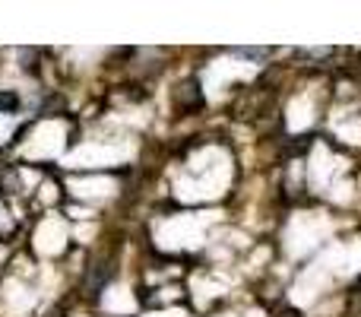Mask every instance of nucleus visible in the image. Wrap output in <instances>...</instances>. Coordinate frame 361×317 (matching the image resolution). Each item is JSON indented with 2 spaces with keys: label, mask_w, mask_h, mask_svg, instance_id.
Here are the masks:
<instances>
[{
  "label": "nucleus",
  "mask_w": 361,
  "mask_h": 317,
  "mask_svg": "<svg viewBox=\"0 0 361 317\" xmlns=\"http://www.w3.org/2000/svg\"><path fill=\"white\" fill-rule=\"evenodd\" d=\"M19 105V99H16V95H6V92H0V108H6V112H13V108H16Z\"/></svg>",
  "instance_id": "obj_2"
},
{
  "label": "nucleus",
  "mask_w": 361,
  "mask_h": 317,
  "mask_svg": "<svg viewBox=\"0 0 361 317\" xmlns=\"http://www.w3.org/2000/svg\"><path fill=\"white\" fill-rule=\"evenodd\" d=\"M235 54H241V57H267L269 51L267 48H238Z\"/></svg>",
  "instance_id": "obj_1"
}]
</instances>
